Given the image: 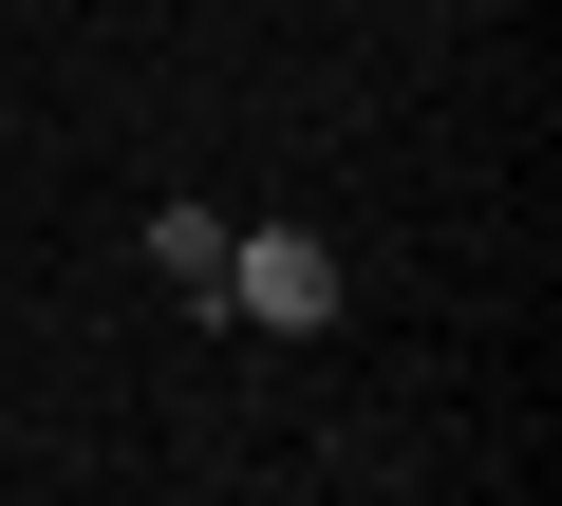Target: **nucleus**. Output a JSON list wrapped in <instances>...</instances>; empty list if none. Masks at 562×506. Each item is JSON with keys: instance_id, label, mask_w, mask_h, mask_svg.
<instances>
[{"instance_id": "obj_1", "label": "nucleus", "mask_w": 562, "mask_h": 506, "mask_svg": "<svg viewBox=\"0 0 562 506\" xmlns=\"http://www.w3.org/2000/svg\"><path fill=\"white\" fill-rule=\"evenodd\" d=\"M225 301H244L262 338H319V319H338V244H319V225H225Z\"/></svg>"}, {"instance_id": "obj_2", "label": "nucleus", "mask_w": 562, "mask_h": 506, "mask_svg": "<svg viewBox=\"0 0 562 506\" xmlns=\"http://www.w3.org/2000/svg\"><path fill=\"white\" fill-rule=\"evenodd\" d=\"M150 282H188V301H225V206H150Z\"/></svg>"}]
</instances>
